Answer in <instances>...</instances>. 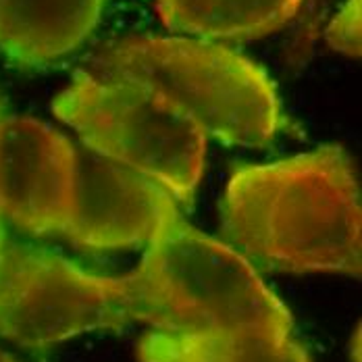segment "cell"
I'll list each match as a JSON object with an SVG mask.
<instances>
[{"instance_id": "obj_1", "label": "cell", "mask_w": 362, "mask_h": 362, "mask_svg": "<svg viewBox=\"0 0 362 362\" xmlns=\"http://www.w3.org/2000/svg\"><path fill=\"white\" fill-rule=\"evenodd\" d=\"M221 227L225 244L256 271L361 279V187L341 146L233 169Z\"/></svg>"}, {"instance_id": "obj_2", "label": "cell", "mask_w": 362, "mask_h": 362, "mask_svg": "<svg viewBox=\"0 0 362 362\" xmlns=\"http://www.w3.org/2000/svg\"><path fill=\"white\" fill-rule=\"evenodd\" d=\"M132 323L167 333L262 329L291 335L293 319L252 264L185 218H173L125 273Z\"/></svg>"}, {"instance_id": "obj_3", "label": "cell", "mask_w": 362, "mask_h": 362, "mask_svg": "<svg viewBox=\"0 0 362 362\" xmlns=\"http://www.w3.org/2000/svg\"><path fill=\"white\" fill-rule=\"evenodd\" d=\"M92 71L123 75L160 92L221 144L264 148L286 127L269 73L211 40L132 36L100 46Z\"/></svg>"}, {"instance_id": "obj_4", "label": "cell", "mask_w": 362, "mask_h": 362, "mask_svg": "<svg viewBox=\"0 0 362 362\" xmlns=\"http://www.w3.org/2000/svg\"><path fill=\"white\" fill-rule=\"evenodd\" d=\"M52 112L88 150L163 185L189 206L206 165V136L183 110L142 81L77 71Z\"/></svg>"}, {"instance_id": "obj_5", "label": "cell", "mask_w": 362, "mask_h": 362, "mask_svg": "<svg viewBox=\"0 0 362 362\" xmlns=\"http://www.w3.org/2000/svg\"><path fill=\"white\" fill-rule=\"evenodd\" d=\"M129 321L123 275H96L59 254L8 240L0 246V337L46 350Z\"/></svg>"}, {"instance_id": "obj_6", "label": "cell", "mask_w": 362, "mask_h": 362, "mask_svg": "<svg viewBox=\"0 0 362 362\" xmlns=\"http://www.w3.org/2000/svg\"><path fill=\"white\" fill-rule=\"evenodd\" d=\"M79 150L34 117L0 123V217L36 238H63L71 221Z\"/></svg>"}, {"instance_id": "obj_7", "label": "cell", "mask_w": 362, "mask_h": 362, "mask_svg": "<svg viewBox=\"0 0 362 362\" xmlns=\"http://www.w3.org/2000/svg\"><path fill=\"white\" fill-rule=\"evenodd\" d=\"M180 215L163 185L86 148L77 156L75 204L63 238L86 252L146 248Z\"/></svg>"}, {"instance_id": "obj_8", "label": "cell", "mask_w": 362, "mask_h": 362, "mask_svg": "<svg viewBox=\"0 0 362 362\" xmlns=\"http://www.w3.org/2000/svg\"><path fill=\"white\" fill-rule=\"evenodd\" d=\"M107 2L0 0V54L19 67H50L92 36Z\"/></svg>"}, {"instance_id": "obj_9", "label": "cell", "mask_w": 362, "mask_h": 362, "mask_svg": "<svg viewBox=\"0 0 362 362\" xmlns=\"http://www.w3.org/2000/svg\"><path fill=\"white\" fill-rule=\"evenodd\" d=\"M140 362H310L291 335L262 329L211 333L150 331L138 341Z\"/></svg>"}, {"instance_id": "obj_10", "label": "cell", "mask_w": 362, "mask_h": 362, "mask_svg": "<svg viewBox=\"0 0 362 362\" xmlns=\"http://www.w3.org/2000/svg\"><path fill=\"white\" fill-rule=\"evenodd\" d=\"M306 0H156L163 25L200 40H256L279 32Z\"/></svg>"}, {"instance_id": "obj_11", "label": "cell", "mask_w": 362, "mask_h": 362, "mask_svg": "<svg viewBox=\"0 0 362 362\" xmlns=\"http://www.w3.org/2000/svg\"><path fill=\"white\" fill-rule=\"evenodd\" d=\"M327 44L352 59L362 52V0H346L325 30Z\"/></svg>"}, {"instance_id": "obj_12", "label": "cell", "mask_w": 362, "mask_h": 362, "mask_svg": "<svg viewBox=\"0 0 362 362\" xmlns=\"http://www.w3.org/2000/svg\"><path fill=\"white\" fill-rule=\"evenodd\" d=\"M6 115H4V107H2V98H0V123H2V119H4ZM6 242V235H4V221L0 217V246Z\"/></svg>"}, {"instance_id": "obj_13", "label": "cell", "mask_w": 362, "mask_h": 362, "mask_svg": "<svg viewBox=\"0 0 362 362\" xmlns=\"http://www.w3.org/2000/svg\"><path fill=\"white\" fill-rule=\"evenodd\" d=\"M352 352H356V362H361V329L356 333V346H352Z\"/></svg>"}, {"instance_id": "obj_14", "label": "cell", "mask_w": 362, "mask_h": 362, "mask_svg": "<svg viewBox=\"0 0 362 362\" xmlns=\"http://www.w3.org/2000/svg\"><path fill=\"white\" fill-rule=\"evenodd\" d=\"M0 362H17V361H15L11 354H6V352H2V350H0Z\"/></svg>"}, {"instance_id": "obj_15", "label": "cell", "mask_w": 362, "mask_h": 362, "mask_svg": "<svg viewBox=\"0 0 362 362\" xmlns=\"http://www.w3.org/2000/svg\"><path fill=\"white\" fill-rule=\"evenodd\" d=\"M323 4H325V0H310V8H319V13H321Z\"/></svg>"}]
</instances>
